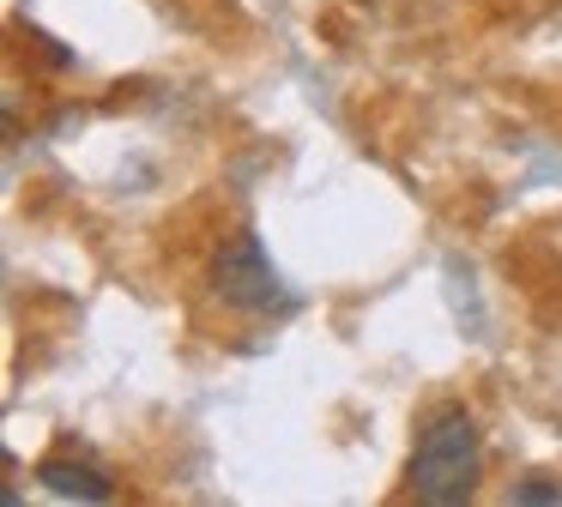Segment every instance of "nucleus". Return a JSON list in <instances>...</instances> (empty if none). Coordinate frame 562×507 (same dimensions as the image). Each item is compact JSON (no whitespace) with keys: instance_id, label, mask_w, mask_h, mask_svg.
<instances>
[{"instance_id":"obj_1","label":"nucleus","mask_w":562,"mask_h":507,"mask_svg":"<svg viewBox=\"0 0 562 507\" xmlns=\"http://www.w3.org/2000/svg\"><path fill=\"white\" fill-rule=\"evenodd\" d=\"M477 465H484V447H477L472 410L441 405L412 447V495L424 507H460L477 495Z\"/></svg>"},{"instance_id":"obj_2","label":"nucleus","mask_w":562,"mask_h":507,"mask_svg":"<svg viewBox=\"0 0 562 507\" xmlns=\"http://www.w3.org/2000/svg\"><path fill=\"white\" fill-rule=\"evenodd\" d=\"M212 296L224 302V308H243V314H267L272 302L284 296L279 284V266L267 260V248H260L255 229H236V236L218 241V254H212Z\"/></svg>"},{"instance_id":"obj_3","label":"nucleus","mask_w":562,"mask_h":507,"mask_svg":"<svg viewBox=\"0 0 562 507\" xmlns=\"http://www.w3.org/2000/svg\"><path fill=\"white\" fill-rule=\"evenodd\" d=\"M37 483H43L49 495H61V502H110V495H115V483L103 477L91 459H67V453L43 459V465H37Z\"/></svg>"},{"instance_id":"obj_4","label":"nucleus","mask_w":562,"mask_h":507,"mask_svg":"<svg viewBox=\"0 0 562 507\" xmlns=\"http://www.w3.org/2000/svg\"><path fill=\"white\" fill-rule=\"evenodd\" d=\"M508 502H520V507H550V502H562V483L526 477V483H514V489H508Z\"/></svg>"}]
</instances>
